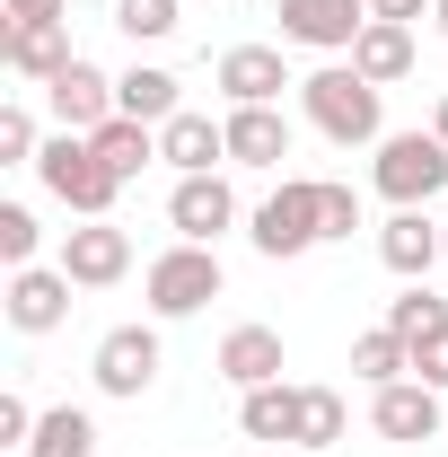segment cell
<instances>
[{
	"label": "cell",
	"instance_id": "cell-13",
	"mask_svg": "<svg viewBox=\"0 0 448 457\" xmlns=\"http://www.w3.org/2000/svg\"><path fill=\"white\" fill-rule=\"evenodd\" d=\"M290 159V114L281 106H228V168H281Z\"/></svg>",
	"mask_w": 448,
	"mask_h": 457
},
{
	"label": "cell",
	"instance_id": "cell-32",
	"mask_svg": "<svg viewBox=\"0 0 448 457\" xmlns=\"http://www.w3.org/2000/svg\"><path fill=\"white\" fill-rule=\"evenodd\" d=\"M62 9H71V0H9L18 27H62Z\"/></svg>",
	"mask_w": 448,
	"mask_h": 457
},
{
	"label": "cell",
	"instance_id": "cell-21",
	"mask_svg": "<svg viewBox=\"0 0 448 457\" xmlns=\"http://www.w3.org/2000/svg\"><path fill=\"white\" fill-rule=\"evenodd\" d=\"M237 431L246 440H299V387H246V404H237Z\"/></svg>",
	"mask_w": 448,
	"mask_h": 457
},
{
	"label": "cell",
	"instance_id": "cell-23",
	"mask_svg": "<svg viewBox=\"0 0 448 457\" xmlns=\"http://www.w3.org/2000/svg\"><path fill=\"white\" fill-rule=\"evenodd\" d=\"M352 378H369V387H395V378H413V343L395 335V326L361 335V343H352Z\"/></svg>",
	"mask_w": 448,
	"mask_h": 457
},
{
	"label": "cell",
	"instance_id": "cell-4",
	"mask_svg": "<svg viewBox=\"0 0 448 457\" xmlns=\"http://www.w3.org/2000/svg\"><path fill=\"white\" fill-rule=\"evenodd\" d=\"M255 255H273V264H290V255H308L317 237H326V194H317V176H290L273 203L255 212Z\"/></svg>",
	"mask_w": 448,
	"mask_h": 457
},
{
	"label": "cell",
	"instance_id": "cell-27",
	"mask_svg": "<svg viewBox=\"0 0 448 457\" xmlns=\"http://www.w3.org/2000/svg\"><path fill=\"white\" fill-rule=\"evenodd\" d=\"M176 9H185V0H114V27H123L132 45H159V36H176Z\"/></svg>",
	"mask_w": 448,
	"mask_h": 457
},
{
	"label": "cell",
	"instance_id": "cell-16",
	"mask_svg": "<svg viewBox=\"0 0 448 457\" xmlns=\"http://www.w3.org/2000/svg\"><path fill=\"white\" fill-rule=\"evenodd\" d=\"M159 159L176 176H212V159H228V123H212V114H168L159 123Z\"/></svg>",
	"mask_w": 448,
	"mask_h": 457
},
{
	"label": "cell",
	"instance_id": "cell-12",
	"mask_svg": "<svg viewBox=\"0 0 448 457\" xmlns=\"http://www.w3.org/2000/svg\"><path fill=\"white\" fill-rule=\"evenodd\" d=\"M220 88H228V106H273L281 88H299V79H290V62H281L273 45H228L220 54Z\"/></svg>",
	"mask_w": 448,
	"mask_h": 457
},
{
	"label": "cell",
	"instance_id": "cell-3",
	"mask_svg": "<svg viewBox=\"0 0 448 457\" xmlns=\"http://www.w3.org/2000/svg\"><path fill=\"white\" fill-rule=\"evenodd\" d=\"M369 185L387 194L395 212H422L431 194H448V141H440V132H387Z\"/></svg>",
	"mask_w": 448,
	"mask_h": 457
},
{
	"label": "cell",
	"instance_id": "cell-5",
	"mask_svg": "<svg viewBox=\"0 0 448 457\" xmlns=\"http://www.w3.org/2000/svg\"><path fill=\"white\" fill-rule=\"evenodd\" d=\"M150 308H159V317H194V308H212V299H220V255H212V246H194V237H176L168 255H159V264H150Z\"/></svg>",
	"mask_w": 448,
	"mask_h": 457
},
{
	"label": "cell",
	"instance_id": "cell-15",
	"mask_svg": "<svg viewBox=\"0 0 448 457\" xmlns=\"http://www.w3.org/2000/svg\"><path fill=\"white\" fill-rule=\"evenodd\" d=\"M378 264L404 273V282H431V264H448V246H440V228L422 220V212H395V220L378 228Z\"/></svg>",
	"mask_w": 448,
	"mask_h": 457
},
{
	"label": "cell",
	"instance_id": "cell-18",
	"mask_svg": "<svg viewBox=\"0 0 448 457\" xmlns=\"http://www.w3.org/2000/svg\"><path fill=\"white\" fill-rule=\"evenodd\" d=\"M352 71H361V79H378V88H395V79L413 71V27L369 18V27H361V45H352Z\"/></svg>",
	"mask_w": 448,
	"mask_h": 457
},
{
	"label": "cell",
	"instance_id": "cell-20",
	"mask_svg": "<svg viewBox=\"0 0 448 457\" xmlns=\"http://www.w3.org/2000/svg\"><path fill=\"white\" fill-rule=\"evenodd\" d=\"M88 141H97V159H106V168L123 176V185H132V176H141L150 159H159V123H132V114H114V123H97Z\"/></svg>",
	"mask_w": 448,
	"mask_h": 457
},
{
	"label": "cell",
	"instance_id": "cell-1",
	"mask_svg": "<svg viewBox=\"0 0 448 457\" xmlns=\"http://www.w3.org/2000/svg\"><path fill=\"white\" fill-rule=\"evenodd\" d=\"M378 97H387V88L361 79L352 62H326V71L299 79V106H308V123H317L335 150H361V141L378 150V141H387V106H378Z\"/></svg>",
	"mask_w": 448,
	"mask_h": 457
},
{
	"label": "cell",
	"instance_id": "cell-28",
	"mask_svg": "<svg viewBox=\"0 0 448 457\" xmlns=\"http://www.w3.org/2000/svg\"><path fill=\"white\" fill-rule=\"evenodd\" d=\"M36 237H45V228H36L27 203H0V264H9V273H27V264H36Z\"/></svg>",
	"mask_w": 448,
	"mask_h": 457
},
{
	"label": "cell",
	"instance_id": "cell-6",
	"mask_svg": "<svg viewBox=\"0 0 448 457\" xmlns=\"http://www.w3.org/2000/svg\"><path fill=\"white\" fill-rule=\"evenodd\" d=\"M62 273H71L79 290H114L123 273H132V237H123L114 220H79L71 237H62Z\"/></svg>",
	"mask_w": 448,
	"mask_h": 457
},
{
	"label": "cell",
	"instance_id": "cell-8",
	"mask_svg": "<svg viewBox=\"0 0 448 457\" xmlns=\"http://www.w3.org/2000/svg\"><path fill=\"white\" fill-rule=\"evenodd\" d=\"M168 220L176 237H194V246H220V228H237V194H228V176H176V194H168Z\"/></svg>",
	"mask_w": 448,
	"mask_h": 457
},
{
	"label": "cell",
	"instance_id": "cell-31",
	"mask_svg": "<svg viewBox=\"0 0 448 457\" xmlns=\"http://www.w3.org/2000/svg\"><path fill=\"white\" fill-rule=\"evenodd\" d=\"M413 378L448 396V326H440V335H422V343H413Z\"/></svg>",
	"mask_w": 448,
	"mask_h": 457
},
{
	"label": "cell",
	"instance_id": "cell-30",
	"mask_svg": "<svg viewBox=\"0 0 448 457\" xmlns=\"http://www.w3.org/2000/svg\"><path fill=\"white\" fill-rule=\"evenodd\" d=\"M317 194H326V237H352V228H361V194L335 185V176H317Z\"/></svg>",
	"mask_w": 448,
	"mask_h": 457
},
{
	"label": "cell",
	"instance_id": "cell-9",
	"mask_svg": "<svg viewBox=\"0 0 448 457\" xmlns=\"http://www.w3.org/2000/svg\"><path fill=\"white\" fill-rule=\"evenodd\" d=\"M45 106L62 114V132H97V123H114V79L97 71V62H62L54 79H45Z\"/></svg>",
	"mask_w": 448,
	"mask_h": 457
},
{
	"label": "cell",
	"instance_id": "cell-25",
	"mask_svg": "<svg viewBox=\"0 0 448 457\" xmlns=\"http://www.w3.org/2000/svg\"><path fill=\"white\" fill-rule=\"evenodd\" d=\"M343 440V396L335 387H299V440L290 449H335Z\"/></svg>",
	"mask_w": 448,
	"mask_h": 457
},
{
	"label": "cell",
	"instance_id": "cell-11",
	"mask_svg": "<svg viewBox=\"0 0 448 457\" xmlns=\"http://www.w3.org/2000/svg\"><path fill=\"white\" fill-rule=\"evenodd\" d=\"M88 370H97L106 396H150V378H159V335H150V326H114Z\"/></svg>",
	"mask_w": 448,
	"mask_h": 457
},
{
	"label": "cell",
	"instance_id": "cell-19",
	"mask_svg": "<svg viewBox=\"0 0 448 457\" xmlns=\"http://www.w3.org/2000/svg\"><path fill=\"white\" fill-rule=\"evenodd\" d=\"M0 62H9L18 79H54L62 62H71V36H62V27H18V18H9V36H0Z\"/></svg>",
	"mask_w": 448,
	"mask_h": 457
},
{
	"label": "cell",
	"instance_id": "cell-36",
	"mask_svg": "<svg viewBox=\"0 0 448 457\" xmlns=\"http://www.w3.org/2000/svg\"><path fill=\"white\" fill-rule=\"evenodd\" d=\"M440 246H448V228H440Z\"/></svg>",
	"mask_w": 448,
	"mask_h": 457
},
{
	"label": "cell",
	"instance_id": "cell-17",
	"mask_svg": "<svg viewBox=\"0 0 448 457\" xmlns=\"http://www.w3.org/2000/svg\"><path fill=\"white\" fill-rule=\"evenodd\" d=\"M220 378H228V387H273V378H281V335H273V326H228Z\"/></svg>",
	"mask_w": 448,
	"mask_h": 457
},
{
	"label": "cell",
	"instance_id": "cell-33",
	"mask_svg": "<svg viewBox=\"0 0 448 457\" xmlns=\"http://www.w3.org/2000/svg\"><path fill=\"white\" fill-rule=\"evenodd\" d=\"M422 9H431V0H369V18H395V27H413Z\"/></svg>",
	"mask_w": 448,
	"mask_h": 457
},
{
	"label": "cell",
	"instance_id": "cell-10",
	"mask_svg": "<svg viewBox=\"0 0 448 457\" xmlns=\"http://www.w3.org/2000/svg\"><path fill=\"white\" fill-rule=\"evenodd\" d=\"M71 273H62V264H27V273H9V299H0V308H9V326H18V335H54L62 317H71Z\"/></svg>",
	"mask_w": 448,
	"mask_h": 457
},
{
	"label": "cell",
	"instance_id": "cell-22",
	"mask_svg": "<svg viewBox=\"0 0 448 457\" xmlns=\"http://www.w3.org/2000/svg\"><path fill=\"white\" fill-rule=\"evenodd\" d=\"M114 114H132V123H168V114H185V106H176V79H168V71H123V79H114Z\"/></svg>",
	"mask_w": 448,
	"mask_h": 457
},
{
	"label": "cell",
	"instance_id": "cell-29",
	"mask_svg": "<svg viewBox=\"0 0 448 457\" xmlns=\"http://www.w3.org/2000/svg\"><path fill=\"white\" fill-rule=\"evenodd\" d=\"M45 141H36V114L27 106H0V168H36Z\"/></svg>",
	"mask_w": 448,
	"mask_h": 457
},
{
	"label": "cell",
	"instance_id": "cell-7",
	"mask_svg": "<svg viewBox=\"0 0 448 457\" xmlns=\"http://www.w3.org/2000/svg\"><path fill=\"white\" fill-rule=\"evenodd\" d=\"M369 27V0H281V36L317 45V54H352Z\"/></svg>",
	"mask_w": 448,
	"mask_h": 457
},
{
	"label": "cell",
	"instance_id": "cell-14",
	"mask_svg": "<svg viewBox=\"0 0 448 457\" xmlns=\"http://www.w3.org/2000/svg\"><path fill=\"white\" fill-rule=\"evenodd\" d=\"M369 422L387 431V440H440V387H422V378H395L369 396Z\"/></svg>",
	"mask_w": 448,
	"mask_h": 457
},
{
	"label": "cell",
	"instance_id": "cell-34",
	"mask_svg": "<svg viewBox=\"0 0 448 457\" xmlns=\"http://www.w3.org/2000/svg\"><path fill=\"white\" fill-rule=\"evenodd\" d=\"M431 132H440V141H448V97H440V114H431Z\"/></svg>",
	"mask_w": 448,
	"mask_h": 457
},
{
	"label": "cell",
	"instance_id": "cell-2",
	"mask_svg": "<svg viewBox=\"0 0 448 457\" xmlns=\"http://www.w3.org/2000/svg\"><path fill=\"white\" fill-rule=\"evenodd\" d=\"M36 176H45V194L71 203L79 220H106L114 194H123V176L97 159V141H88V132H54V141H45V159H36Z\"/></svg>",
	"mask_w": 448,
	"mask_h": 457
},
{
	"label": "cell",
	"instance_id": "cell-35",
	"mask_svg": "<svg viewBox=\"0 0 448 457\" xmlns=\"http://www.w3.org/2000/svg\"><path fill=\"white\" fill-rule=\"evenodd\" d=\"M431 18H440V36H448V0H431Z\"/></svg>",
	"mask_w": 448,
	"mask_h": 457
},
{
	"label": "cell",
	"instance_id": "cell-24",
	"mask_svg": "<svg viewBox=\"0 0 448 457\" xmlns=\"http://www.w3.org/2000/svg\"><path fill=\"white\" fill-rule=\"evenodd\" d=\"M27 457H97V422H88L79 404H54V413L36 422V440H27Z\"/></svg>",
	"mask_w": 448,
	"mask_h": 457
},
{
	"label": "cell",
	"instance_id": "cell-26",
	"mask_svg": "<svg viewBox=\"0 0 448 457\" xmlns=\"http://www.w3.org/2000/svg\"><path fill=\"white\" fill-rule=\"evenodd\" d=\"M387 326L404 343H422V335H440V326H448V299H431V282H404V299H387Z\"/></svg>",
	"mask_w": 448,
	"mask_h": 457
}]
</instances>
